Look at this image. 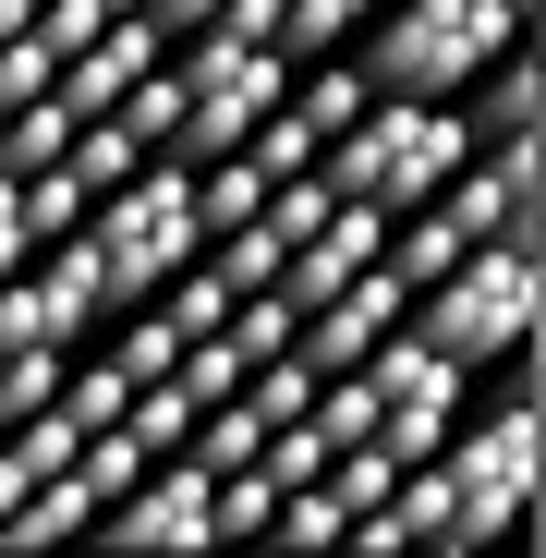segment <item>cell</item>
Segmentation results:
<instances>
[{"label": "cell", "mask_w": 546, "mask_h": 558, "mask_svg": "<svg viewBox=\"0 0 546 558\" xmlns=\"http://www.w3.org/2000/svg\"><path fill=\"white\" fill-rule=\"evenodd\" d=\"M352 73L364 98H462V85L534 37V0H389V13L352 25Z\"/></svg>", "instance_id": "cell-1"}, {"label": "cell", "mask_w": 546, "mask_h": 558, "mask_svg": "<svg viewBox=\"0 0 546 558\" xmlns=\"http://www.w3.org/2000/svg\"><path fill=\"white\" fill-rule=\"evenodd\" d=\"M534 304H546L534 243H462V255L401 304V328H413L437 364L486 377V364H534Z\"/></svg>", "instance_id": "cell-2"}, {"label": "cell", "mask_w": 546, "mask_h": 558, "mask_svg": "<svg viewBox=\"0 0 546 558\" xmlns=\"http://www.w3.org/2000/svg\"><path fill=\"white\" fill-rule=\"evenodd\" d=\"M462 110H449V98H364L328 146H316V182H328V195H352V207H425L437 195V182L449 170H462Z\"/></svg>", "instance_id": "cell-3"}, {"label": "cell", "mask_w": 546, "mask_h": 558, "mask_svg": "<svg viewBox=\"0 0 546 558\" xmlns=\"http://www.w3.org/2000/svg\"><path fill=\"white\" fill-rule=\"evenodd\" d=\"M85 243H98V304H110V316L146 304L158 279L207 243V231H195V170H182V158H134L110 195H85Z\"/></svg>", "instance_id": "cell-4"}, {"label": "cell", "mask_w": 546, "mask_h": 558, "mask_svg": "<svg viewBox=\"0 0 546 558\" xmlns=\"http://www.w3.org/2000/svg\"><path fill=\"white\" fill-rule=\"evenodd\" d=\"M437 474H449V546H486L534 522V377L498 389L474 425L437 437Z\"/></svg>", "instance_id": "cell-5"}, {"label": "cell", "mask_w": 546, "mask_h": 558, "mask_svg": "<svg viewBox=\"0 0 546 558\" xmlns=\"http://www.w3.org/2000/svg\"><path fill=\"white\" fill-rule=\"evenodd\" d=\"M534 195H546V146H534V134L462 146V170L437 182V207H449L462 243H534Z\"/></svg>", "instance_id": "cell-6"}, {"label": "cell", "mask_w": 546, "mask_h": 558, "mask_svg": "<svg viewBox=\"0 0 546 558\" xmlns=\"http://www.w3.org/2000/svg\"><path fill=\"white\" fill-rule=\"evenodd\" d=\"M98 534H122V546H207V534H219V522H207V461L158 449L122 498H98Z\"/></svg>", "instance_id": "cell-7"}, {"label": "cell", "mask_w": 546, "mask_h": 558, "mask_svg": "<svg viewBox=\"0 0 546 558\" xmlns=\"http://www.w3.org/2000/svg\"><path fill=\"white\" fill-rule=\"evenodd\" d=\"M146 61H158V25H146V13H110L85 49H61V61H49V98H61L73 122H98V110L122 98V85L146 73Z\"/></svg>", "instance_id": "cell-8"}, {"label": "cell", "mask_w": 546, "mask_h": 558, "mask_svg": "<svg viewBox=\"0 0 546 558\" xmlns=\"http://www.w3.org/2000/svg\"><path fill=\"white\" fill-rule=\"evenodd\" d=\"M449 110H462V134H474V146H498V134H534V110H546L534 37H522V49H498V61H486V73H474V85H462Z\"/></svg>", "instance_id": "cell-9"}, {"label": "cell", "mask_w": 546, "mask_h": 558, "mask_svg": "<svg viewBox=\"0 0 546 558\" xmlns=\"http://www.w3.org/2000/svg\"><path fill=\"white\" fill-rule=\"evenodd\" d=\"M122 401H134V377H122L110 352H98V364H73V352H61V377H49V413H61L73 437H85V425H122Z\"/></svg>", "instance_id": "cell-10"}, {"label": "cell", "mask_w": 546, "mask_h": 558, "mask_svg": "<svg viewBox=\"0 0 546 558\" xmlns=\"http://www.w3.org/2000/svg\"><path fill=\"white\" fill-rule=\"evenodd\" d=\"M195 389H182V377H134V401H122V425H134V449L158 461V449H182V437H195Z\"/></svg>", "instance_id": "cell-11"}, {"label": "cell", "mask_w": 546, "mask_h": 558, "mask_svg": "<svg viewBox=\"0 0 546 558\" xmlns=\"http://www.w3.org/2000/svg\"><path fill=\"white\" fill-rule=\"evenodd\" d=\"M364 13H377V0H280V49H292V61H316V49H340Z\"/></svg>", "instance_id": "cell-12"}, {"label": "cell", "mask_w": 546, "mask_h": 558, "mask_svg": "<svg viewBox=\"0 0 546 558\" xmlns=\"http://www.w3.org/2000/svg\"><path fill=\"white\" fill-rule=\"evenodd\" d=\"M122 316H134V328L110 340V364H122V377H170V352H182V328H170L158 304H122Z\"/></svg>", "instance_id": "cell-13"}, {"label": "cell", "mask_w": 546, "mask_h": 558, "mask_svg": "<svg viewBox=\"0 0 546 558\" xmlns=\"http://www.w3.org/2000/svg\"><path fill=\"white\" fill-rule=\"evenodd\" d=\"M0 110H13V98H0Z\"/></svg>", "instance_id": "cell-14"}]
</instances>
